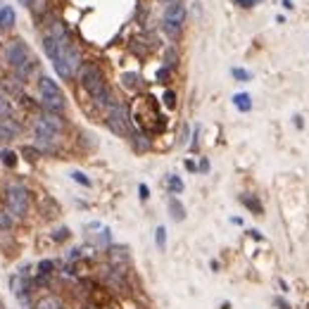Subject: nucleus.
<instances>
[{"label":"nucleus","mask_w":309,"mask_h":309,"mask_svg":"<svg viewBox=\"0 0 309 309\" xmlns=\"http://www.w3.org/2000/svg\"><path fill=\"white\" fill-rule=\"evenodd\" d=\"M76 79H79V83H81L83 91L93 98L95 105L107 107L109 102H112L114 95H112V91H109V83H107V79H105V74H102V69L98 67V64H93V62L81 64V69H79V74H76Z\"/></svg>","instance_id":"1"},{"label":"nucleus","mask_w":309,"mask_h":309,"mask_svg":"<svg viewBox=\"0 0 309 309\" xmlns=\"http://www.w3.org/2000/svg\"><path fill=\"white\" fill-rule=\"evenodd\" d=\"M81 64H83L81 55L74 48L69 36L62 38V41H60V48H57V55H55V60H53V67H55V72L60 74V79H64V81L74 79V76L79 74V69H81Z\"/></svg>","instance_id":"2"},{"label":"nucleus","mask_w":309,"mask_h":309,"mask_svg":"<svg viewBox=\"0 0 309 309\" xmlns=\"http://www.w3.org/2000/svg\"><path fill=\"white\" fill-rule=\"evenodd\" d=\"M5 60H8V67L12 72L17 74L19 79H27L29 72L34 69V60H31V53H29V48L24 41H10L8 46H5Z\"/></svg>","instance_id":"3"},{"label":"nucleus","mask_w":309,"mask_h":309,"mask_svg":"<svg viewBox=\"0 0 309 309\" xmlns=\"http://www.w3.org/2000/svg\"><path fill=\"white\" fill-rule=\"evenodd\" d=\"M143 117H147L143 124H140V128L143 131H147V133H157V131H162L164 128V117L162 112H160V107H157V102H154V98H138V102L133 105V114H131V119H136V121H140Z\"/></svg>","instance_id":"4"},{"label":"nucleus","mask_w":309,"mask_h":309,"mask_svg":"<svg viewBox=\"0 0 309 309\" xmlns=\"http://www.w3.org/2000/svg\"><path fill=\"white\" fill-rule=\"evenodd\" d=\"M105 112H107V126L112 133H117V136H121V138L133 136L131 112H128V107L124 102L117 100V98H112V102L105 107Z\"/></svg>","instance_id":"5"},{"label":"nucleus","mask_w":309,"mask_h":309,"mask_svg":"<svg viewBox=\"0 0 309 309\" xmlns=\"http://www.w3.org/2000/svg\"><path fill=\"white\" fill-rule=\"evenodd\" d=\"M38 98H41V105H43L46 112L62 114L64 107H67V98H64L62 88L50 76H41L38 79Z\"/></svg>","instance_id":"6"},{"label":"nucleus","mask_w":309,"mask_h":309,"mask_svg":"<svg viewBox=\"0 0 309 309\" xmlns=\"http://www.w3.org/2000/svg\"><path fill=\"white\" fill-rule=\"evenodd\" d=\"M5 207L10 214H15L17 219H24L31 209V193L27 186L22 183H10L5 188Z\"/></svg>","instance_id":"7"},{"label":"nucleus","mask_w":309,"mask_h":309,"mask_svg":"<svg viewBox=\"0 0 309 309\" xmlns=\"http://www.w3.org/2000/svg\"><path fill=\"white\" fill-rule=\"evenodd\" d=\"M34 136H36V147L41 152H53L55 145L60 143V136H62V131L60 128L50 126L46 119H36V124H34Z\"/></svg>","instance_id":"8"},{"label":"nucleus","mask_w":309,"mask_h":309,"mask_svg":"<svg viewBox=\"0 0 309 309\" xmlns=\"http://www.w3.org/2000/svg\"><path fill=\"white\" fill-rule=\"evenodd\" d=\"M183 22H186V5H183L181 0L169 3L167 10H164V31L169 36H179L183 29Z\"/></svg>","instance_id":"9"},{"label":"nucleus","mask_w":309,"mask_h":309,"mask_svg":"<svg viewBox=\"0 0 309 309\" xmlns=\"http://www.w3.org/2000/svg\"><path fill=\"white\" fill-rule=\"evenodd\" d=\"M107 257H109V266H114V269H124L128 264V250L121 245H109Z\"/></svg>","instance_id":"10"},{"label":"nucleus","mask_w":309,"mask_h":309,"mask_svg":"<svg viewBox=\"0 0 309 309\" xmlns=\"http://www.w3.org/2000/svg\"><path fill=\"white\" fill-rule=\"evenodd\" d=\"M55 273V262L53 259H43V262H38L36 266V285H46L48 278Z\"/></svg>","instance_id":"11"},{"label":"nucleus","mask_w":309,"mask_h":309,"mask_svg":"<svg viewBox=\"0 0 309 309\" xmlns=\"http://www.w3.org/2000/svg\"><path fill=\"white\" fill-rule=\"evenodd\" d=\"M19 131L22 128H19V124L15 119H10V117L0 119V138H17Z\"/></svg>","instance_id":"12"},{"label":"nucleus","mask_w":309,"mask_h":309,"mask_svg":"<svg viewBox=\"0 0 309 309\" xmlns=\"http://www.w3.org/2000/svg\"><path fill=\"white\" fill-rule=\"evenodd\" d=\"M240 202H243V205H245V207L250 209L252 214H257V217H259V214L264 212V209H262V202L257 200L255 195H250V193H243V195H240Z\"/></svg>","instance_id":"13"},{"label":"nucleus","mask_w":309,"mask_h":309,"mask_svg":"<svg viewBox=\"0 0 309 309\" xmlns=\"http://www.w3.org/2000/svg\"><path fill=\"white\" fill-rule=\"evenodd\" d=\"M169 214H172L174 221H183L186 219V207L181 205L179 198H169Z\"/></svg>","instance_id":"14"},{"label":"nucleus","mask_w":309,"mask_h":309,"mask_svg":"<svg viewBox=\"0 0 309 309\" xmlns=\"http://www.w3.org/2000/svg\"><path fill=\"white\" fill-rule=\"evenodd\" d=\"M233 105H236L238 112H250V109H252L250 93H236V95H233Z\"/></svg>","instance_id":"15"},{"label":"nucleus","mask_w":309,"mask_h":309,"mask_svg":"<svg viewBox=\"0 0 309 309\" xmlns=\"http://www.w3.org/2000/svg\"><path fill=\"white\" fill-rule=\"evenodd\" d=\"M15 24V10L5 5V8L0 10V29H10Z\"/></svg>","instance_id":"16"},{"label":"nucleus","mask_w":309,"mask_h":309,"mask_svg":"<svg viewBox=\"0 0 309 309\" xmlns=\"http://www.w3.org/2000/svg\"><path fill=\"white\" fill-rule=\"evenodd\" d=\"M60 307H62V302L57 300L55 295H46V297H41V300L36 302L34 309H60Z\"/></svg>","instance_id":"17"},{"label":"nucleus","mask_w":309,"mask_h":309,"mask_svg":"<svg viewBox=\"0 0 309 309\" xmlns=\"http://www.w3.org/2000/svg\"><path fill=\"white\" fill-rule=\"evenodd\" d=\"M17 152H15V150H10V147H3V150H0V162H3V167H10V169H12V167H15V164H17Z\"/></svg>","instance_id":"18"},{"label":"nucleus","mask_w":309,"mask_h":309,"mask_svg":"<svg viewBox=\"0 0 309 309\" xmlns=\"http://www.w3.org/2000/svg\"><path fill=\"white\" fill-rule=\"evenodd\" d=\"M167 188H169L172 195H179V193H183V181L176 174H169V176H167Z\"/></svg>","instance_id":"19"},{"label":"nucleus","mask_w":309,"mask_h":309,"mask_svg":"<svg viewBox=\"0 0 309 309\" xmlns=\"http://www.w3.org/2000/svg\"><path fill=\"white\" fill-rule=\"evenodd\" d=\"M154 245H157V250H164V247H167V228L164 226L154 228Z\"/></svg>","instance_id":"20"},{"label":"nucleus","mask_w":309,"mask_h":309,"mask_svg":"<svg viewBox=\"0 0 309 309\" xmlns=\"http://www.w3.org/2000/svg\"><path fill=\"white\" fill-rule=\"evenodd\" d=\"M231 74H233V79H236V81H250V79H252V74L247 72V69H243V67H233V69H231Z\"/></svg>","instance_id":"21"},{"label":"nucleus","mask_w":309,"mask_h":309,"mask_svg":"<svg viewBox=\"0 0 309 309\" xmlns=\"http://www.w3.org/2000/svg\"><path fill=\"white\" fill-rule=\"evenodd\" d=\"M69 176H72L76 183H81V186H86V188H91V179H88V176H86L83 172H72Z\"/></svg>","instance_id":"22"},{"label":"nucleus","mask_w":309,"mask_h":309,"mask_svg":"<svg viewBox=\"0 0 309 309\" xmlns=\"http://www.w3.org/2000/svg\"><path fill=\"white\" fill-rule=\"evenodd\" d=\"M67 238H69V228H67V226L57 228V231L53 233V240H55V243H64Z\"/></svg>","instance_id":"23"},{"label":"nucleus","mask_w":309,"mask_h":309,"mask_svg":"<svg viewBox=\"0 0 309 309\" xmlns=\"http://www.w3.org/2000/svg\"><path fill=\"white\" fill-rule=\"evenodd\" d=\"M98 243H100V245H112V236H109V228H102L100 231V236H98Z\"/></svg>","instance_id":"24"},{"label":"nucleus","mask_w":309,"mask_h":309,"mask_svg":"<svg viewBox=\"0 0 309 309\" xmlns=\"http://www.w3.org/2000/svg\"><path fill=\"white\" fill-rule=\"evenodd\" d=\"M164 105H167L169 109L176 107V93H174V91H167V93H164Z\"/></svg>","instance_id":"25"},{"label":"nucleus","mask_w":309,"mask_h":309,"mask_svg":"<svg viewBox=\"0 0 309 309\" xmlns=\"http://www.w3.org/2000/svg\"><path fill=\"white\" fill-rule=\"evenodd\" d=\"M0 117L3 119L10 117V102H8V98H3V95H0Z\"/></svg>","instance_id":"26"},{"label":"nucleus","mask_w":309,"mask_h":309,"mask_svg":"<svg viewBox=\"0 0 309 309\" xmlns=\"http://www.w3.org/2000/svg\"><path fill=\"white\" fill-rule=\"evenodd\" d=\"M0 228H5V231L12 228V219H10V214H0Z\"/></svg>","instance_id":"27"},{"label":"nucleus","mask_w":309,"mask_h":309,"mask_svg":"<svg viewBox=\"0 0 309 309\" xmlns=\"http://www.w3.org/2000/svg\"><path fill=\"white\" fill-rule=\"evenodd\" d=\"M138 195H140V200H143V202L150 198V188H147L145 183H140V186H138Z\"/></svg>","instance_id":"28"},{"label":"nucleus","mask_w":309,"mask_h":309,"mask_svg":"<svg viewBox=\"0 0 309 309\" xmlns=\"http://www.w3.org/2000/svg\"><path fill=\"white\" fill-rule=\"evenodd\" d=\"M273 304H276V309H292L283 297H273Z\"/></svg>","instance_id":"29"},{"label":"nucleus","mask_w":309,"mask_h":309,"mask_svg":"<svg viewBox=\"0 0 309 309\" xmlns=\"http://www.w3.org/2000/svg\"><path fill=\"white\" fill-rule=\"evenodd\" d=\"M257 3H259V0H236V5H240V8H252Z\"/></svg>","instance_id":"30"},{"label":"nucleus","mask_w":309,"mask_h":309,"mask_svg":"<svg viewBox=\"0 0 309 309\" xmlns=\"http://www.w3.org/2000/svg\"><path fill=\"white\" fill-rule=\"evenodd\" d=\"M136 74H124V83H126V86H133V83H136Z\"/></svg>","instance_id":"31"},{"label":"nucleus","mask_w":309,"mask_h":309,"mask_svg":"<svg viewBox=\"0 0 309 309\" xmlns=\"http://www.w3.org/2000/svg\"><path fill=\"white\" fill-rule=\"evenodd\" d=\"M167 76H169V67H164V69H160V72H157V79H160V81H164Z\"/></svg>","instance_id":"32"},{"label":"nucleus","mask_w":309,"mask_h":309,"mask_svg":"<svg viewBox=\"0 0 309 309\" xmlns=\"http://www.w3.org/2000/svg\"><path fill=\"white\" fill-rule=\"evenodd\" d=\"M198 172H209V160H200V167H198Z\"/></svg>","instance_id":"33"},{"label":"nucleus","mask_w":309,"mask_h":309,"mask_svg":"<svg viewBox=\"0 0 309 309\" xmlns=\"http://www.w3.org/2000/svg\"><path fill=\"white\" fill-rule=\"evenodd\" d=\"M186 169H188V172H198V167H195L193 160H186Z\"/></svg>","instance_id":"34"},{"label":"nucleus","mask_w":309,"mask_h":309,"mask_svg":"<svg viewBox=\"0 0 309 309\" xmlns=\"http://www.w3.org/2000/svg\"><path fill=\"white\" fill-rule=\"evenodd\" d=\"M292 121H295V126H297V128H302V126H304V121H302V117H300V114H295V117H292Z\"/></svg>","instance_id":"35"},{"label":"nucleus","mask_w":309,"mask_h":309,"mask_svg":"<svg viewBox=\"0 0 309 309\" xmlns=\"http://www.w3.org/2000/svg\"><path fill=\"white\" fill-rule=\"evenodd\" d=\"M247 233H250V236H252V238H257V240H262V233H259V231H255V228H250Z\"/></svg>","instance_id":"36"},{"label":"nucleus","mask_w":309,"mask_h":309,"mask_svg":"<svg viewBox=\"0 0 309 309\" xmlns=\"http://www.w3.org/2000/svg\"><path fill=\"white\" fill-rule=\"evenodd\" d=\"M278 288H281L283 292H288V283L283 281V278H278Z\"/></svg>","instance_id":"37"},{"label":"nucleus","mask_w":309,"mask_h":309,"mask_svg":"<svg viewBox=\"0 0 309 309\" xmlns=\"http://www.w3.org/2000/svg\"><path fill=\"white\" fill-rule=\"evenodd\" d=\"M283 5H285V8H288V10H292V8H295V5H292V0H283Z\"/></svg>","instance_id":"38"},{"label":"nucleus","mask_w":309,"mask_h":309,"mask_svg":"<svg viewBox=\"0 0 309 309\" xmlns=\"http://www.w3.org/2000/svg\"><path fill=\"white\" fill-rule=\"evenodd\" d=\"M221 309H231V302H224V304H221Z\"/></svg>","instance_id":"39"},{"label":"nucleus","mask_w":309,"mask_h":309,"mask_svg":"<svg viewBox=\"0 0 309 309\" xmlns=\"http://www.w3.org/2000/svg\"><path fill=\"white\" fill-rule=\"evenodd\" d=\"M0 309H5V304H3V300H0Z\"/></svg>","instance_id":"40"},{"label":"nucleus","mask_w":309,"mask_h":309,"mask_svg":"<svg viewBox=\"0 0 309 309\" xmlns=\"http://www.w3.org/2000/svg\"><path fill=\"white\" fill-rule=\"evenodd\" d=\"M167 3H176V0H167Z\"/></svg>","instance_id":"41"},{"label":"nucleus","mask_w":309,"mask_h":309,"mask_svg":"<svg viewBox=\"0 0 309 309\" xmlns=\"http://www.w3.org/2000/svg\"><path fill=\"white\" fill-rule=\"evenodd\" d=\"M60 309H67V307H60Z\"/></svg>","instance_id":"42"}]
</instances>
